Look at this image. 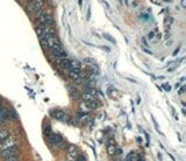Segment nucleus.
<instances>
[{
  "instance_id": "nucleus-1",
  "label": "nucleus",
  "mask_w": 186,
  "mask_h": 161,
  "mask_svg": "<svg viewBox=\"0 0 186 161\" xmlns=\"http://www.w3.org/2000/svg\"><path fill=\"white\" fill-rule=\"evenodd\" d=\"M48 142L50 144L51 147H55L58 149H64L66 147V142L64 141V139L56 133H51L48 136Z\"/></svg>"
},
{
  "instance_id": "nucleus-2",
  "label": "nucleus",
  "mask_w": 186,
  "mask_h": 161,
  "mask_svg": "<svg viewBox=\"0 0 186 161\" xmlns=\"http://www.w3.org/2000/svg\"><path fill=\"white\" fill-rule=\"evenodd\" d=\"M54 19L49 12H42L37 17V25H44L47 27H51L54 25Z\"/></svg>"
},
{
  "instance_id": "nucleus-3",
  "label": "nucleus",
  "mask_w": 186,
  "mask_h": 161,
  "mask_svg": "<svg viewBox=\"0 0 186 161\" xmlns=\"http://www.w3.org/2000/svg\"><path fill=\"white\" fill-rule=\"evenodd\" d=\"M17 152H18V147H17L15 145L11 144L9 146H7V147H4V148H2V151H1L0 155H1L4 159H7V158H9V157L17 155Z\"/></svg>"
},
{
  "instance_id": "nucleus-4",
  "label": "nucleus",
  "mask_w": 186,
  "mask_h": 161,
  "mask_svg": "<svg viewBox=\"0 0 186 161\" xmlns=\"http://www.w3.org/2000/svg\"><path fill=\"white\" fill-rule=\"evenodd\" d=\"M51 116L56 118V119H58V120H62V121H66V123H70L71 121V118L65 113V112H63V111H61V110H53L51 111Z\"/></svg>"
},
{
  "instance_id": "nucleus-5",
  "label": "nucleus",
  "mask_w": 186,
  "mask_h": 161,
  "mask_svg": "<svg viewBox=\"0 0 186 161\" xmlns=\"http://www.w3.org/2000/svg\"><path fill=\"white\" fill-rule=\"evenodd\" d=\"M47 43H48V49L50 50H55V49H58V48H62V44H61V41L57 36H51L47 40Z\"/></svg>"
},
{
  "instance_id": "nucleus-6",
  "label": "nucleus",
  "mask_w": 186,
  "mask_h": 161,
  "mask_svg": "<svg viewBox=\"0 0 186 161\" xmlns=\"http://www.w3.org/2000/svg\"><path fill=\"white\" fill-rule=\"evenodd\" d=\"M51 56L54 60H61V59H65L66 57V51L63 48H58L55 50H51Z\"/></svg>"
},
{
  "instance_id": "nucleus-7",
  "label": "nucleus",
  "mask_w": 186,
  "mask_h": 161,
  "mask_svg": "<svg viewBox=\"0 0 186 161\" xmlns=\"http://www.w3.org/2000/svg\"><path fill=\"white\" fill-rule=\"evenodd\" d=\"M78 157V152H77V148L74 147V145H70L68 147V159L71 161H74L76 158Z\"/></svg>"
},
{
  "instance_id": "nucleus-8",
  "label": "nucleus",
  "mask_w": 186,
  "mask_h": 161,
  "mask_svg": "<svg viewBox=\"0 0 186 161\" xmlns=\"http://www.w3.org/2000/svg\"><path fill=\"white\" fill-rule=\"evenodd\" d=\"M70 71H74V73H80L81 71V64H80L79 61L74 60L70 62Z\"/></svg>"
},
{
  "instance_id": "nucleus-9",
  "label": "nucleus",
  "mask_w": 186,
  "mask_h": 161,
  "mask_svg": "<svg viewBox=\"0 0 186 161\" xmlns=\"http://www.w3.org/2000/svg\"><path fill=\"white\" fill-rule=\"evenodd\" d=\"M47 26H44V25H37L36 28H35V30H36V34L38 35V38H41L44 33H45V30H47Z\"/></svg>"
},
{
  "instance_id": "nucleus-10",
  "label": "nucleus",
  "mask_w": 186,
  "mask_h": 161,
  "mask_svg": "<svg viewBox=\"0 0 186 161\" xmlns=\"http://www.w3.org/2000/svg\"><path fill=\"white\" fill-rule=\"evenodd\" d=\"M9 137V132L4 130V131H0V142H4L7 138Z\"/></svg>"
},
{
  "instance_id": "nucleus-11",
  "label": "nucleus",
  "mask_w": 186,
  "mask_h": 161,
  "mask_svg": "<svg viewBox=\"0 0 186 161\" xmlns=\"http://www.w3.org/2000/svg\"><path fill=\"white\" fill-rule=\"evenodd\" d=\"M69 74V76L72 78L74 80H79V78H81V76H80V73H74V71H69L68 73Z\"/></svg>"
},
{
  "instance_id": "nucleus-12",
  "label": "nucleus",
  "mask_w": 186,
  "mask_h": 161,
  "mask_svg": "<svg viewBox=\"0 0 186 161\" xmlns=\"http://www.w3.org/2000/svg\"><path fill=\"white\" fill-rule=\"evenodd\" d=\"M83 99L84 102H89V101H92V99H95V97L91 95V94H89V92H85L84 95H83Z\"/></svg>"
},
{
  "instance_id": "nucleus-13",
  "label": "nucleus",
  "mask_w": 186,
  "mask_h": 161,
  "mask_svg": "<svg viewBox=\"0 0 186 161\" xmlns=\"http://www.w3.org/2000/svg\"><path fill=\"white\" fill-rule=\"evenodd\" d=\"M107 149H108V153L113 155V154H115L116 153V151H118V148H116V146L115 145H110L108 147H107Z\"/></svg>"
},
{
  "instance_id": "nucleus-14",
  "label": "nucleus",
  "mask_w": 186,
  "mask_h": 161,
  "mask_svg": "<svg viewBox=\"0 0 186 161\" xmlns=\"http://www.w3.org/2000/svg\"><path fill=\"white\" fill-rule=\"evenodd\" d=\"M5 161H18V157L17 155H13V157H9L7 159H5Z\"/></svg>"
},
{
  "instance_id": "nucleus-15",
  "label": "nucleus",
  "mask_w": 186,
  "mask_h": 161,
  "mask_svg": "<svg viewBox=\"0 0 186 161\" xmlns=\"http://www.w3.org/2000/svg\"><path fill=\"white\" fill-rule=\"evenodd\" d=\"M104 38H106L107 40H110V41H111V42H113V43H115V41H114V39H113L112 36H110L108 34H104Z\"/></svg>"
},
{
  "instance_id": "nucleus-16",
  "label": "nucleus",
  "mask_w": 186,
  "mask_h": 161,
  "mask_svg": "<svg viewBox=\"0 0 186 161\" xmlns=\"http://www.w3.org/2000/svg\"><path fill=\"white\" fill-rule=\"evenodd\" d=\"M90 13H91V9L89 7V9H87V20H90Z\"/></svg>"
},
{
  "instance_id": "nucleus-17",
  "label": "nucleus",
  "mask_w": 186,
  "mask_h": 161,
  "mask_svg": "<svg viewBox=\"0 0 186 161\" xmlns=\"http://www.w3.org/2000/svg\"><path fill=\"white\" fill-rule=\"evenodd\" d=\"M164 89H165V90H167V91H169V90H170L171 88H170V85H169V84H165V85H164Z\"/></svg>"
},
{
  "instance_id": "nucleus-18",
  "label": "nucleus",
  "mask_w": 186,
  "mask_h": 161,
  "mask_svg": "<svg viewBox=\"0 0 186 161\" xmlns=\"http://www.w3.org/2000/svg\"><path fill=\"white\" fill-rule=\"evenodd\" d=\"M152 36H154V33H152V32H151V33H150V34H149V35H148V38H149V39H151V38H152Z\"/></svg>"
},
{
  "instance_id": "nucleus-19",
  "label": "nucleus",
  "mask_w": 186,
  "mask_h": 161,
  "mask_svg": "<svg viewBox=\"0 0 186 161\" xmlns=\"http://www.w3.org/2000/svg\"><path fill=\"white\" fill-rule=\"evenodd\" d=\"M81 5H83V1H81V0H79V6L81 7Z\"/></svg>"
},
{
  "instance_id": "nucleus-20",
  "label": "nucleus",
  "mask_w": 186,
  "mask_h": 161,
  "mask_svg": "<svg viewBox=\"0 0 186 161\" xmlns=\"http://www.w3.org/2000/svg\"><path fill=\"white\" fill-rule=\"evenodd\" d=\"M182 2H183V6H185V0H182Z\"/></svg>"
},
{
  "instance_id": "nucleus-21",
  "label": "nucleus",
  "mask_w": 186,
  "mask_h": 161,
  "mask_svg": "<svg viewBox=\"0 0 186 161\" xmlns=\"http://www.w3.org/2000/svg\"><path fill=\"white\" fill-rule=\"evenodd\" d=\"M119 1H120V2H121V4H122V0H119Z\"/></svg>"
}]
</instances>
